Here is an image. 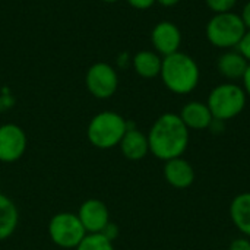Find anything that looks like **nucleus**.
Returning <instances> with one entry per match:
<instances>
[{
    "instance_id": "obj_1",
    "label": "nucleus",
    "mask_w": 250,
    "mask_h": 250,
    "mask_svg": "<svg viewBox=\"0 0 250 250\" xmlns=\"http://www.w3.org/2000/svg\"><path fill=\"white\" fill-rule=\"evenodd\" d=\"M146 136L149 152L163 161L182 157L189 145V129L180 116L174 113L160 116Z\"/></svg>"
},
{
    "instance_id": "obj_6",
    "label": "nucleus",
    "mask_w": 250,
    "mask_h": 250,
    "mask_svg": "<svg viewBox=\"0 0 250 250\" xmlns=\"http://www.w3.org/2000/svg\"><path fill=\"white\" fill-rule=\"evenodd\" d=\"M48 236L51 242L62 249H76L86 236V231L73 212H59L48 223Z\"/></svg>"
},
{
    "instance_id": "obj_18",
    "label": "nucleus",
    "mask_w": 250,
    "mask_h": 250,
    "mask_svg": "<svg viewBox=\"0 0 250 250\" xmlns=\"http://www.w3.org/2000/svg\"><path fill=\"white\" fill-rule=\"evenodd\" d=\"M75 250H114L113 242L103 233L86 234Z\"/></svg>"
},
{
    "instance_id": "obj_11",
    "label": "nucleus",
    "mask_w": 250,
    "mask_h": 250,
    "mask_svg": "<svg viewBox=\"0 0 250 250\" xmlns=\"http://www.w3.org/2000/svg\"><path fill=\"white\" fill-rule=\"evenodd\" d=\"M120 151L125 158L130 161H139L146 157L149 152V144H148V136L138 130L133 125L127 122V130L125 136L122 138L120 144Z\"/></svg>"
},
{
    "instance_id": "obj_13",
    "label": "nucleus",
    "mask_w": 250,
    "mask_h": 250,
    "mask_svg": "<svg viewBox=\"0 0 250 250\" xmlns=\"http://www.w3.org/2000/svg\"><path fill=\"white\" fill-rule=\"evenodd\" d=\"M180 119L183 120V123L186 125L188 129H193V130H204L208 129L214 120L211 110L208 108L207 104L201 103V101H190L188 103L182 111H180Z\"/></svg>"
},
{
    "instance_id": "obj_5",
    "label": "nucleus",
    "mask_w": 250,
    "mask_h": 250,
    "mask_svg": "<svg viewBox=\"0 0 250 250\" xmlns=\"http://www.w3.org/2000/svg\"><path fill=\"white\" fill-rule=\"evenodd\" d=\"M246 32V26L240 15L230 12L215 13L207 25L208 41L220 48L237 47Z\"/></svg>"
},
{
    "instance_id": "obj_4",
    "label": "nucleus",
    "mask_w": 250,
    "mask_h": 250,
    "mask_svg": "<svg viewBox=\"0 0 250 250\" xmlns=\"http://www.w3.org/2000/svg\"><path fill=\"white\" fill-rule=\"evenodd\" d=\"M246 92L236 83H221L215 86L208 97V108L217 120H230L237 117L246 107Z\"/></svg>"
},
{
    "instance_id": "obj_9",
    "label": "nucleus",
    "mask_w": 250,
    "mask_h": 250,
    "mask_svg": "<svg viewBox=\"0 0 250 250\" xmlns=\"http://www.w3.org/2000/svg\"><path fill=\"white\" fill-rule=\"evenodd\" d=\"M86 234L103 233L110 224V212L107 205L100 199H86L76 212Z\"/></svg>"
},
{
    "instance_id": "obj_17",
    "label": "nucleus",
    "mask_w": 250,
    "mask_h": 250,
    "mask_svg": "<svg viewBox=\"0 0 250 250\" xmlns=\"http://www.w3.org/2000/svg\"><path fill=\"white\" fill-rule=\"evenodd\" d=\"M161 64H163V59H160V56L154 51L144 50L136 53L133 57V67L136 73L146 79L158 76L161 72Z\"/></svg>"
},
{
    "instance_id": "obj_7",
    "label": "nucleus",
    "mask_w": 250,
    "mask_h": 250,
    "mask_svg": "<svg viewBox=\"0 0 250 250\" xmlns=\"http://www.w3.org/2000/svg\"><path fill=\"white\" fill-rule=\"evenodd\" d=\"M86 88L100 100L110 98L114 95L119 86V76L116 70L107 63H95L86 72Z\"/></svg>"
},
{
    "instance_id": "obj_12",
    "label": "nucleus",
    "mask_w": 250,
    "mask_h": 250,
    "mask_svg": "<svg viewBox=\"0 0 250 250\" xmlns=\"http://www.w3.org/2000/svg\"><path fill=\"white\" fill-rule=\"evenodd\" d=\"M164 179L170 186L176 189H188L195 182V170L192 164L185 158H173L166 161Z\"/></svg>"
},
{
    "instance_id": "obj_24",
    "label": "nucleus",
    "mask_w": 250,
    "mask_h": 250,
    "mask_svg": "<svg viewBox=\"0 0 250 250\" xmlns=\"http://www.w3.org/2000/svg\"><path fill=\"white\" fill-rule=\"evenodd\" d=\"M240 18H242V21H243V23H245L246 29H250V0L246 3V4H245V7H243V10H242Z\"/></svg>"
},
{
    "instance_id": "obj_14",
    "label": "nucleus",
    "mask_w": 250,
    "mask_h": 250,
    "mask_svg": "<svg viewBox=\"0 0 250 250\" xmlns=\"http://www.w3.org/2000/svg\"><path fill=\"white\" fill-rule=\"evenodd\" d=\"M230 217L237 230L250 237V192H243L231 201Z\"/></svg>"
},
{
    "instance_id": "obj_25",
    "label": "nucleus",
    "mask_w": 250,
    "mask_h": 250,
    "mask_svg": "<svg viewBox=\"0 0 250 250\" xmlns=\"http://www.w3.org/2000/svg\"><path fill=\"white\" fill-rule=\"evenodd\" d=\"M243 85H245V92H246V95H249L250 97V63L249 66H248V69H246V72H245V75H243Z\"/></svg>"
},
{
    "instance_id": "obj_8",
    "label": "nucleus",
    "mask_w": 250,
    "mask_h": 250,
    "mask_svg": "<svg viewBox=\"0 0 250 250\" xmlns=\"http://www.w3.org/2000/svg\"><path fill=\"white\" fill-rule=\"evenodd\" d=\"M26 135L22 127L13 123L0 126V163L10 164L19 161L26 151Z\"/></svg>"
},
{
    "instance_id": "obj_21",
    "label": "nucleus",
    "mask_w": 250,
    "mask_h": 250,
    "mask_svg": "<svg viewBox=\"0 0 250 250\" xmlns=\"http://www.w3.org/2000/svg\"><path fill=\"white\" fill-rule=\"evenodd\" d=\"M155 1H157V0H127V3H129L132 7H135V9H141V10H144V9H149Z\"/></svg>"
},
{
    "instance_id": "obj_23",
    "label": "nucleus",
    "mask_w": 250,
    "mask_h": 250,
    "mask_svg": "<svg viewBox=\"0 0 250 250\" xmlns=\"http://www.w3.org/2000/svg\"><path fill=\"white\" fill-rule=\"evenodd\" d=\"M103 234H104L107 239H110V240L113 242V240L117 239V236H119V229H117V226H114V224L110 221V224L104 229Z\"/></svg>"
},
{
    "instance_id": "obj_2",
    "label": "nucleus",
    "mask_w": 250,
    "mask_h": 250,
    "mask_svg": "<svg viewBox=\"0 0 250 250\" xmlns=\"http://www.w3.org/2000/svg\"><path fill=\"white\" fill-rule=\"evenodd\" d=\"M161 79L164 85L174 94H190L199 83V67L196 62L186 53H173L163 59Z\"/></svg>"
},
{
    "instance_id": "obj_16",
    "label": "nucleus",
    "mask_w": 250,
    "mask_h": 250,
    "mask_svg": "<svg viewBox=\"0 0 250 250\" xmlns=\"http://www.w3.org/2000/svg\"><path fill=\"white\" fill-rule=\"evenodd\" d=\"M248 66H249V62L239 51L224 53L217 62V67H218L220 73L224 78L231 79V81L242 79Z\"/></svg>"
},
{
    "instance_id": "obj_15",
    "label": "nucleus",
    "mask_w": 250,
    "mask_h": 250,
    "mask_svg": "<svg viewBox=\"0 0 250 250\" xmlns=\"http://www.w3.org/2000/svg\"><path fill=\"white\" fill-rule=\"evenodd\" d=\"M19 224V211L15 202L0 193V242L9 239L18 229Z\"/></svg>"
},
{
    "instance_id": "obj_27",
    "label": "nucleus",
    "mask_w": 250,
    "mask_h": 250,
    "mask_svg": "<svg viewBox=\"0 0 250 250\" xmlns=\"http://www.w3.org/2000/svg\"><path fill=\"white\" fill-rule=\"evenodd\" d=\"M103 1H105V3H116V1H119V0H103Z\"/></svg>"
},
{
    "instance_id": "obj_22",
    "label": "nucleus",
    "mask_w": 250,
    "mask_h": 250,
    "mask_svg": "<svg viewBox=\"0 0 250 250\" xmlns=\"http://www.w3.org/2000/svg\"><path fill=\"white\" fill-rule=\"evenodd\" d=\"M230 250H250V240L248 239H236L231 242Z\"/></svg>"
},
{
    "instance_id": "obj_3",
    "label": "nucleus",
    "mask_w": 250,
    "mask_h": 250,
    "mask_svg": "<svg viewBox=\"0 0 250 250\" xmlns=\"http://www.w3.org/2000/svg\"><path fill=\"white\" fill-rule=\"evenodd\" d=\"M127 130V120L116 111H101L95 114L86 129V138L98 149L117 146Z\"/></svg>"
},
{
    "instance_id": "obj_10",
    "label": "nucleus",
    "mask_w": 250,
    "mask_h": 250,
    "mask_svg": "<svg viewBox=\"0 0 250 250\" xmlns=\"http://www.w3.org/2000/svg\"><path fill=\"white\" fill-rule=\"evenodd\" d=\"M151 40L155 50L166 57L179 51V47L182 44V34L173 22L163 21L154 26Z\"/></svg>"
},
{
    "instance_id": "obj_19",
    "label": "nucleus",
    "mask_w": 250,
    "mask_h": 250,
    "mask_svg": "<svg viewBox=\"0 0 250 250\" xmlns=\"http://www.w3.org/2000/svg\"><path fill=\"white\" fill-rule=\"evenodd\" d=\"M208 7L214 10L215 13H223V12H230L237 0H205Z\"/></svg>"
},
{
    "instance_id": "obj_20",
    "label": "nucleus",
    "mask_w": 250,
    "mask_h": 250,
    "mask_svg": "<svg viewBox=\"0 0 250 250\" xmlns=\"http://www.w3.org/2000/svg\"><path fill=\"white\" fill-rule=\"evenodd\" d=\"M237 48H239V53L250 63V29H246L243 38L237 44Z\"/></svg>"
},
{
    "instance_id": "obj_26",
    "label": "nucleus",
    "mask_w": 250,
    "mask_h": 250,
    "mask_svg": "<svg viewBox=\"0 0 250 250\" xmlns=\"http://www.w3.org/2000/svg\"><path fill=\"white\" fill-rule=\"evenodd\" d=\"M161 6H166V7H171L174 4H177L180 0H157Z\"/></svg>"
}]
</instances>
